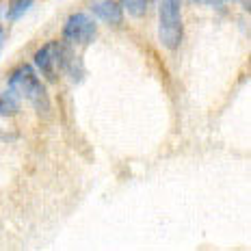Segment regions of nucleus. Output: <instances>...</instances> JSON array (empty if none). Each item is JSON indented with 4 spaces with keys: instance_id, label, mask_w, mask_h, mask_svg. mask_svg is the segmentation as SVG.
Returning <instances> with one entry per match:
<instances>
[{
    "instance_id": "7",
    "label": "nucleus",
    "mask_w": 251,
    "mask_h": 251,
    "mask_svg": "<svg viewBox=\"0 0 251 251\" xmlns=\"http://www.w3.org/2000/svg\"><path fill=\"white\" fill-rule=\"evenodd\" d=\"M18 111H20V104L15 100V93L11 89L0 93V115H2V117H13Z\"/></svg>"
},
{
    "instance_id": "8",
    "label": "nucleus",
    "mask_w": 251,
    "mask_h": 251,
    "mask_svg": "<svg viewBox=\"0 0 251 251\" xmlns=\"http://www.w3.org/2000/svg\"><path fill=\"white\" fill-rule=\"evenodd\" d=\"M117 2L122 4V9H126L130 15L143 18V15L150 11V4L154 2V0H117Z\"/></svg>"
},
{
    "instance_id": "11",
    "label": "nucleus",
    "mask_w": 251,
    "mask_h": 251,
    "mask_svg": "<svg viewBox=\"0 0 251 251\" xmlns=\"http://www.w3.org/2000/svg\"><path fill=\"white\" fill-rule=\"evenodd\" d=\"M193 2H197V0H193Z\"/></svg>"
},
{
    "instance_id": "3",
    "label": "nucleus",
    "mask_w": 251,
    "mask_h": 251,
    "mask_svg": "<svg viewBox=\"0 0 251 251\" xmlns=\"http://www.w3.org/2000/svg\"><path fill=\"white\" fill-rule=\"evenodd\" d=\"M96 33H98V24L87 13L70 15L65 20V26H63V39L74 46H89L96 39Z\"/></svg>"
},
{
    "instance_id": "9",
    "label": "nucleus",
    "mask_w": 251,
    "mask_h": 251,
    "mask_svg": "<svg viewBox=\"0 0 251 251\" xmlns=\"http://www.w3.org/2000/svg\"><path fill=\"white\" fill-rule=\"evenodd\" d=\"M30 7H33V0H11L9 11H7V20H9V22H15V20L22 18V15L28 11Z\"/></svg>"
},
{
    "instance_id": "5",
    "label": "nucleus",
    "mask_w": 251,
    "mask_h": 251,
    "mask_svg": "<svg viewBox=\"0 0 251 251\" xmlns=\"http://www.w3.org/2000/svg\"><path fill=\"white\" fill-rule=\"evenodd\" d=\"M54 48H56V65H59V70L65 72V74H70L72 80L78 82L82 78V72H85L82 70L80 59H78L65 44H54Z\"/></svg>"
},
{
    "instance_id": "1",
    "label": "nucleus",
    "mask_w": 251,
    "mask_h": 251,
    "mask_svg": "<svg viewBox=\"0 0 251 251\" xmlns=\"http://www.w3.org/2000/svg\"><path fill=\"white\" fill-rule=\"evenodd\" d=\"M9 89L15 96L24 98L37 108V113H48L50 108V98L46 87L41 85L39 76L35 74V70L30 65H20L18 70H13V74L9 76Z\"/></svg>"
},
{
    "instance_id": "10",
    "label": "nucleus",
    "mask_w": 251,
    "mask_h": 251,
    "mask_svg": "<svg viewBox=\"0 0 251 251\" xmlns=\"http://www.w3.org/2000/svg\"><path fill=\"white\" fill-rule=\"evenodd\" d=\"M0 33H2V28H0Z\"/></svg>"
},
{
    "instance_id": "4",
    "label": "nucleus",
    "mask_w": 251,
    "mask_h": 251,
    "mask_svg": "<svg viewBox=\"0 0 251 251\" xmlns=\"http://www.w3.org/2000/svg\"><path fill=\"white\" fill-rule=\"evenodd\" d=\"M35 65H37L39 74L46 78L48 82H56V78H59V65H56V48L54 44H46L41 46V48L35 52Z\"/></svg>"
},
{
    "instance_id": "2",
    "label": "nucleus",
    "mask_w": 251,
    "mask_h": 251,
    "mask_svg": "<svg viewBox=\"0 0 251 251\" xmlns=\"http://www.w3.org/2000/svg\"><path fill=\"white\" fill-rule=\"evenodd\" d=\"M182 9L180 0H160L158 4V39L165 48L176 50L182 44Z\"/></svg>"
},
{
    "instance_id": "6",
    "label": "nucleus",
    "mask_w": 251,
    "mask_h": 251,
    "mask_svg": "<svg viewBox=\"0 0 251 251\" xmlns=\"http://www.w3.org/2000/svg\"><path fill=\"white\" fill-rule=\"evenodd\" d=\"M91 11L102 20L104 24L119 26L124 22V9L117 0H93L91 2Z\"/></svg>"
}]
</instances>
